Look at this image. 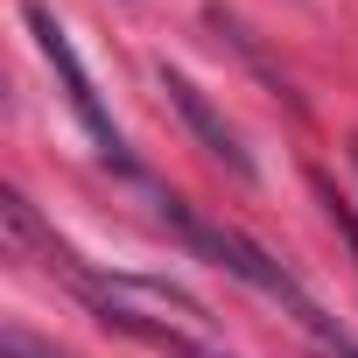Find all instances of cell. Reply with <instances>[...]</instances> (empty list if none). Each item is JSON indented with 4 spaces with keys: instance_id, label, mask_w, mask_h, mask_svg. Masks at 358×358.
Returning a JSON list of instances; mask_svg holds the SVG:
<instances>
[{
    "instance_id": "3957f363",
    "label": "cell",
    "mask_w": 358,
    "mask_h": 358,
    "mask_svg": "<svg viewBox=\"0 0 358 358\" xmlns=\"http://www.w3.org/2000/svg\"><path fill=\"white\" fill-rule=\"evenodd\" d=\"M162 92L176 99V113H183V127H190V134L204 141V155H218V162H225V169L239 176V183H253V155L239 148L232 120H225V113H218V106H211V99H204V92H197V85H190L183 71H169V64H162Z\"/></svg>"
},
{
    "instance_id": "7a4b0ae2",
    "label": "cell",
    "mask_w": 358,
    "mask_h": 358,
    "mask_svg": "<svg viewBox=\"0 0 358 358\" xmlns=\"http://www.w3.org/2000/svg\"><path fill=\"white\" fill-rule=\"evenodd\" d=\"M22 22L36 29V50L50 57V71H57V85H64V99H71V113H78V127L92 134V148L120 162V127H113V113L99 106V92H92V78H85V64H78V50H71V36L57 29V15L43 8V0H22Z\"/></svg>"
},
{
    "instance_id": "6da1fadb",
    "label": "cell",
    "mask_w": 358,
    "mask_h": 358,
    "mask_svg": "<svg viewBox=\"0 0 358 358\" xmlns=\"http://www.w3.org/2000/svg\"><path fill=\"white\" fill-rule=\"evenodd\" d=\"M162 218H169L176 232H183V239H190L197 253H211V260H218L225 274H239L246 288H260L267 302H281V309H288V316H295V323H302V330H309V337H316V344H323L330 358H358V344H351V337H344V330H337V323H330V316H323V309H316V302L302 295V281H295V274H288L281 260H267V253H260V246H253L246 232H232V225H211V218L183 211L176 197L162 204Z\"/></svg>"
},
{
    "instance_id": "5b68a950",
    "label": "cell",
    "mask_w": 358,
    "mask_h": 358,
    "mask_svg": "<svg viewBox=\"0 0 358 358\" xmlns=\"http://www.w3.org/2000/svg\"><path fill=\"white\" fill-rule=\"evenodd\" d=\"M337 225H344V239L358 246V218H351V211H337Z\"/></svg>"
},
{
    "instance_id": "277c9868",
    "label": "cell",
    "mask_w": 358,
    "mask_h": 358,
    "mask_svg": "<svg viewBox=\"0 0 358 358\" xmlns=\"http://www.w3.org/2000/svg\"><path fill=\"white\" fill-rule=\"evenodd\" d=\"M0 351H8V358H64V351L36 344V337H29V330H15V323H8V337H0Z\"/></svg>"
},
{
    "instance_id": "8992f818",
    "label": "cell",
    "mask_w": 358,
    "mask_h": 358,
    "mask_svg": "<svg viewBox=\"0 0 358 358\" xmlns=\"http://www.w3.org/2000/svg\"><path fill=\"white\" fill-rule=\"evenodd\" d=\"M197 358H225V351H197Z\"/></svg>"
}]
</instances>
